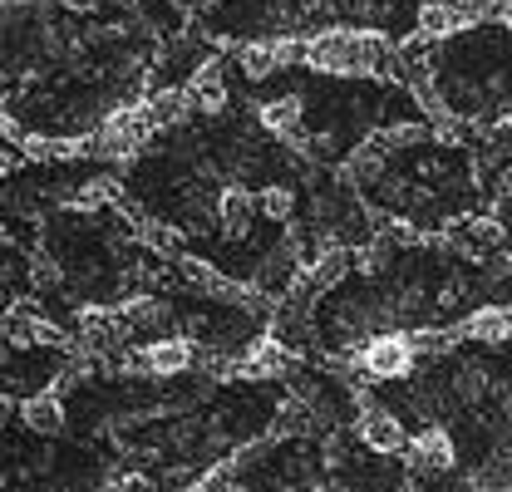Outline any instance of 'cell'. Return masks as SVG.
I'll return each instance as SVG.
<instances>
[{
    "label": "cell",
    "instance_id": "28",
    "mask_svg": "<svg viewBox=\"0 0 512 492\" xmlns=\"http://www.w3.org/2000/svg\"><path fill=\"white\" fill-rule=\"evenodd\" d=\"M247 492H252V488H247Z\"/></svg>",
    "mask_w": 512,
    "mask_h": 492
},
{
    "label": "cell",
    "instance_id": "7",
    "mask_svg": "<svg viewBox=\"0 0 512 492\" xmlns=\"http://www.w3.org/2000/svg\"><path fill=\"white\" fill-rule=\"evenodd\" d=\"M355 424H360V443H365L375 458H399V453H404V443H409L404 424H399L389 409H375V404H370V409H360V419H355Z\"/></svg>",
    "mask_w": 512,
    "mask_h": 492
},
{
    "label": "cell",
    "instance_id": "27",
    "mask_svg": "<svg viewBox=\"0 0 512 492\" xmlns=\"http://www.w3.org/2000/svg\"><path fill=\"white\" fill-rule=\"evenodd\" d=\"M5 246H10V232H5V227H0V251H5Z\"/></svg>",
    "mask_w": 512,
    "mask_h": 492
},
{
    "label": "cell",
    "instance_id": "18",
    "mask_svg": "<svg viewBox=\"0 0 512 492\" xmlns=\"http://www.w3.org/2000/svg\"><path fill=\"white\" fill-rule=\"evenodd\" d=\"M124 320H128V335H143V330H158L168 320V306L158 296H133L124 306Z\"/></svg>",
    "mask_w": 512,
    "mask_h": 492
},
{
    "label": "cell",
    "instance_id": "23",
    "mask_svg": "<svg viewBox=\"0 0 512 492\" xmlns=\"http://www.w3.org/2000/svg\"><path fill=\"white\" fill-rule=\"evenodd\" d=\"M232 483H227V468H212V473H202V478H192L183 492H227Z\"/></svg>",
    "mask_w": 512,
    "mask_h": 492
},
{
    "label": "cell",
    "instance_id": "19",
    "mask_svg": "<svg viewBox=\"0 0 512 492\" xmlns=\"http://www.w3.org/2000/svg\"><path fill=\"white\" fill-rule=\"evenodd\" d=\"M237 64H242L247 79L276 74V69H281V60H276V40H252V45H242V50H237Z\"/></svg>",
    "mask_w": 512,
    "mask_h": 492
},
{
    "label": "cell",
    "instance_id": "12",
    "mask_svg": "<svg viewBox=\"0 0 512 492\" xmlns=\"http://www.w3.org/2000/svg\"><path fill=\"white\" fill-rule=\"evenodd\" d=\"M79 153L74 138H55V133H20L15 138V158L20 163H69Z\"/></svg>",
    "mask_w": 512,
    "mask_h": 492
},
{
    "label": "cell",
    "instance_id": "6",
    "mask_svg": "<svg viewBox=\"0 0 512 492\" xmlns=\"http://www.w3.org/2000/svg\"><path fill=\"white\" fill-rule=\"evenodd\" d=\"M478 20H483V5H478V0H444V5H424V10L414 15V25H419V35H424V40L473 30Z\"/></svg>",
    "mask_w": 512,
    "mask_h": 492
},
{
    "label": "cell",
    "instance_id": "21",
    "mask_svg": "<svg viewBox=\"0 0 512 492\" xmlns=\"http://www.w3.org/2000/svg\"><path fill=\"white\" fill-rule=\"evenodd\" d=\"M409 335V350H414V360L419 355H444L448 345L458 340L453 330H434V325H414V330H404Z\"/></svg>",
    "mask_w": 512,
    "mask_h": 492
},
{
    "label": "cell",
    "instance_id": "2",
    "mask_svg": "<svg viewBox=\"0 0 512 492\" xmlns=\"http://www.w3.org/2000/svg\"><path fill=\"white\" fill-rule=\"evenodd\" d=\"M340 369H350L355 374V384H365V379H409L419 360H414V350H409V335L404 330H389V335H375V340H365L360 345V355L355 360H345Z\"/></svg>",
    "mask_w": 512,
    "mask_h": 492
},
{
    "label": "cell",
    "instance_id": "11",
    "mask_svg": "<svg viewBox=\"0 0 512 492\" xmlns=\"http://www.w3.org/2000/svg\"><path fill=\"white\" fill-rule=\"evenodd\" d=\"M453 335L473 340V345H508L512 340V310L508 306H488V310H473Z\"/></svg>",
    "mask_w": 512,
    "mask_h": 492
},
{
    "label": "cell",
    "instance_id": "25",
    "mask_svg": "<svg viewBox=\"0 0 512 492\" xmlns=\"http://www.w3.org/2000/svg\"><path fill=\"white\" fill-rule=\"evenodd\" d=\"M15 414H20V404H15L10 394H0V433H5V424H10Z\"/></svg>",
    "mask_w": 512,
    "mask_h": 492
},
{
    "label": "cell",
    "instance_id": "8",
    "mask_svg": "<svg viewBox=\"0 0 512 492\" xmlns=\"http://www.w3.org/2000/svg\"><path fill=\"white\" fill-rule=\"evenodd\" d=\"M20 424L35 433V438H55L69 424V409H64L60 389H35L20 399Z\"/></svg>",
    "mask_w": 512,
    "mask_h": 492
},
{
    "label": "cell",
    "instance_id": "9",
    "mask_svg": "<svg viewBox=\"0 0 512 492\" xmlns=\"http://www.w3.org/2000/svg\"><path fill=\"white\" fill-rule=\"evenodd\" d=\"M183 89H188V99H192L197 114H222V109H227V69H222L217 60L197 64Z\"/></svg>",
    "mask_w": 512,
    "mask_h": 492
},
{
    "label": "cell",
    "instance_id": "14",
    "mask_svg": "<svg viewBox=\"0 0 512 492\" xmlns=\"http://www.w3.org/2000/svg\"><path fill=\"white\" fill-rule=\"evenodd\" d=\"M242 374H252V379H286V374H296V355L281 340H256Z\"/></svg>",
    "mask_w": 512,
    "mask_h": 492
},
{
    "label": "cell",
    "instance_id": "17",
    "mask_svg": "<svg viewBox=\"0 0 512 492\" xmlns=\"http://www.w3.org/2000/svg\"><path fill=\"white\" fill-rule=\"evenodd\" d=\"M94 207H124V187L114 178H89V183L74 192V212H94Z\"/></svg>",
    "mask_w": 512,
    "mask_h": 492
},
{
    "label": "cell",
    "instance_id": "13",
    "mask_svg": "<svg viewBox=\"0 0 512 492\" xmlns=\"http://www.w3.org/2000/svg\"><path fill=\"white\" fill-rule=\"evenodd\" d=\"M143 109H148L153 133H158V128H183V123H188V114H192V99H188V89L163 84V89H153V99H148Z\"/></svg>",
    "mask_w": 512,
    "mask_h": 492
},
{
    "label": "cell",
    "instance_id": "1",
    "mask_svg": "<svg viewBox=\"0 0 512 492\" xmlns=\"http://www.w3.org/2000/svg\"><path fill=\"white\" fill-rule=\"evenodd\" d=\"M301 64H311L320 74H384L394 69V50L384 45L380 35H365V30H325L316 40H306V55Z\"/></svg>",
    "mask_w": 512,
    "mask_h": 492
},
{
    "label": "cell",
    "instance_id": "26",
    "mask_svg": "<svg viewBox=\"0 0 512 492\" xmlns=\"http://www.w3.org/2000/svg\"><path fill=\"white\" fill-rule=\"evenodd\" d=\"M10 20H15V5H10V0H0V30H5Z\"/></svg>",
    "mask_w": 512,
    "mask_h": 492
},
{
    "label": "cell",
    "instance_id": "24",
    "mask_svg": "<svg viewBox=\"0 0 512 492\" xmlns=\"http://www.w3.org/2000/svg\"><path fill=\"white\" fill-rule=\"evenodd\" d=\"M60 10H69V15H94L99 0H60Z\"/></svg>",
    "mask_w": 512,
    "mask_h": 492
},
{
    "label": "cell",
    "instance_id": "20",
    "mask_svg": "<svg viewBox=\"0 0 512 492\" xmlns=\"http://www.w3.org/2000/svg\"><path fill=\"white\" fill-rule=\"evenodd\" d=\"M252 202L261 207V217H271V222H286V217L296 212V187L266 183L261 192H252Z\"/></svg>",
    "mask_w": 512,
    "mask_h": 492
},
{
    "label": "cell",
    "instance_id": "5",
    "mask_svg": "<svg viewBox=\"0 0 512 492\" xmlns=\"http://www.w3.org/2000/svg\"><path fill=\"white\" fill-rule=\"evenodd\" d=\"M128 340V320H124V310H84L79 315V345L89 350V355H114L119 345Z\"/></svg>",
    "mask_w": 512,
    "mask_h": 492
},
{
    "label": "cell",
    "instance_id": "15",
    "mask_svg": "<svg viewBox=\"0 0 512 492\" xmlns=\"http://www.w3.org/2000/svg\"><path fill=\"white\" fill-rule=\"evenodd\" d=\"M256 123H261L271 138H301V99H296V94H286V99L261 104Z\"/></svg>",
    "mask_w": 512,
    "mask_h": 492
},
{
    "label": "cell",
    "instance_id": "3",
    "mask_svg": "<svg viewBox=\"0 0 512 492\" xmlns=\"http://www.w3.org/2000/svg\"><path fill=\"white\" fill-rule=\"evenodd\" d=\"M192 365H197V345L183 340V335H173V340H148V345H138V355H133L124 369L143 374V379H173V374H188Z\"/></svg>",
    "mask_w": 512,
    "mask_h": 492
},
{
    "label": "cell",
    "instance_id": "4",
    "mask_svg": "<svg viewBox=\"0 0 512 492\" xmlns=\"http://www.w3.org/2000/svg\"><path fill=\"white\" fill-rule=\"evenodd\" d=\"M404 458H409V468L419 478H434V473H448L458 463V443H453L448 429H424L404 443Z\"/></svg>",
    "mask_w": 512,
    "mask_h": 492
},
{
    "label": "cell",
    "instance_id": "16",
    "mask_svg": "<svg viewBox=\"0 0 512 492\" xmlns=\"http://www.w3.org/2000/svg\"><path fill=\"white\" fill-rule=\"evenodd\" d=\"M173 276H178V286L202 291V296H212L217 281H222V271H217L212 261H202V256H173Z\"/></svg>",
    "mask_w": 512,
    "mask_h": 492
},
{
    "label": "cell",
    "instance_id": "10",
    "mask_svg": "<svg viewBox=\"0 0 512 492\" xmlns=\"http://www.w3.org/2000/svg\"><path fill=\"white\" fill-rule=\"evenodd\" d=\"M252 217H256V202L242 183H232V187L217 192V227H222V237L242 242V237L252 232Z\"/></svg>",
    "mask_w": 512,
    "mask_h": 492
},
{
    "label": "cell",
    "instance_id": "22",
    "mask_svg": "<svg viewBox=\"0 0 512 492\" xmlns=\"http://www.w3.org/2000/svg\"><path fill=\"white\" fill-rule=\"evenodd\" d=\"M25 281L35 286V291H55L64 281V266L55 256H30V271H25Z\"/></svg>",
    "mask_w": 512,
    "mask_h": 492
}]
</instances>
